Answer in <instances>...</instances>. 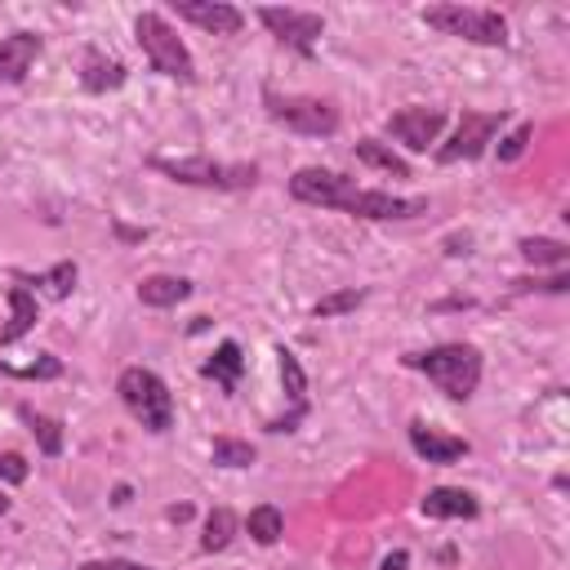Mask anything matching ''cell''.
<instances>
[{"instance_id":"cell-1","label":"cell","mask_w":570,"mask_h":570,"mask_svg":"<svg viewBox=\"0 0 570 570\" xmlns=\"http://www.w3.org/2000/svg\"><path fill=\"white\" fill-rule=\"evenodd\" d=\"M290 197L303 206H325V210H344L352 219H419L428 214V201L419 197H393V193H374V187H357V178L308 165L290 178Z\"/></svg>"},{"instance_id":"cell-2","label":"cell","mask_w":570,"mask_h":570,"mask_svg":"<svg viewBox=\"0 0 570 570\" xmlns=\"http://www.w3.org/2000/svg\"><path fill=\"white\" fill-rule=\"evenodd\" d=\"M406 365L433 379L450 401H468L482 384V352L468 348V344H442V348H428V352H410Z\"/></svg>"},{"instance_id":"cell-3","label":"cell","mask_w":570,"mask_h":570,"mask_svg":"<svg viewBox=\"0 0 570 570\" xmlns=\"http://www.w3.org/2000/svg\"><path fill=\"white\" fill-rule=\"evenodd\" d=\"M116 393H121L125 410H129L142 428H148V433H170V428H174V397H170L165 379H161L157 370H148V365L121 370Z\"/></svg>"},{"instance_id":"cell-4","label":"cell","mask_w":570,"mask_h":570,"mask_svg":"<svg viewBox=\"0 0 570 570\" xmlns=\"http://www.w3.org/2000/svg\"><path fill=\"white\" fill-rule=\"evenodd\" d=\"M134 36H138L142 54H148V63L161 76H170V80H197V63H193V54H187V45L178 40V32L157 10H142L134 18Z\"/></svg>"},{"instance_id":"cell-5","label":"cell","mask_w":570,"mask_h":570,"mask_svg":"<svg viewBox=\"0 0 570 570\" xmlns=\"http://www.w3.org/2000/svg\"><path fill=\"white\" fill-rule=\"evenodd\" d=\"M152 170L170 174L174 183H193V187H214V193H241V187L259 183V165H227V161H210V157H152Z\"/></svg>"},{"instance_id":"cell-6","label":"cell","mask_w":570,"mask_h":570,"mask_svg":"<svg viewBox=\"0 0 570 570\" xmlns=\"http://www.w3.org/2000/svg\"><path fill=\"white\" fill-rule=\"evenodd\" d=\"M263 108L276 125L295 129V134H308V138H330L339 129V108L325 103V99H303V94H276V89H263Z\"/></svg>"},{"instance_id":"cell-7","label":"cell","mask_w":570,"mask_h":570,"mask_svg":"<svg viewBox=\"0 0 570 570\" xmlns=\"http://www.w3.org/2000/svg\"><path fill=\"white\" fill-rule=\"evenodd\" d=\"M423 23L446 36L472 40V45H508V23L495 10H472V5H428Z\"/></svg>"},{"instance_id":"cell-8","label":"cell","mask_w":570,"mask_h":570,"mask_svg":"<svg viewBox=\"0 0 570 570\" xmlns=\"http://www.w3.org/2000/svg\"><path fill=\"white\" fill-rule=\"evenodd\" d=\"M499 125H504V112H463L455 134H450V142H446V148H437V161L442 165L478 161L486 152V142L499 134Z\"/></svg>"},{"instance_id":"cell-9","label":"cell","mask_w":570,"mask_h":570,"mask_svg":"<svg viewBox=\"0 0 570 570\" xmlns=\"http://www.w3.org/2000/svg\"><path fill=\"white\" fill-rule=\"evenodd\" d=\"M259 23L281 45H290V50H299V54H312L317 36L325 32V18L312 14V10H276V5H268V10H259Z\"/></svg>"},{"instance_id":"cell-10","label":"cell","mask_w":570,"mask_h":570,"mask_svg":"<svg viewBox=\"0 0 570 570\" xmlns=\"http://www.w3.org/2000/svg\"><path fill=\"white\" fill-rule=\"evenodd\" d=\"M442 125H446L442 108H401L388 116V134L401 138L410 152H428V142H437Z\"/></svg>"},{"instance_id":"cell-11","label":"cell","mask_w":570,"mask_h":570,"mask_svg":"<svg viewBox=\"0 0 570 570\" xmlns=\"http://www.w3.org/2000/svg\"><path fill=\"white\" fill-rule=\"evenodd\" d=\"M174 10H178L183 23H193L210 36H236L246 27V14L236 5H223V0H178Z\"/></svg>"},{"instance_id":"cell-12","label":"cell","mask_w":570,"mask_h":570,"mask_svg":"<svg viewBox=\"0 0 570 570\" xmlns=\"http://www.w3.org/2000/svg\"><path fill=\"white\" fill-rule=\"evenodd\" d=\"M36 54H40V36L36 32H14V36L0 40V85H18L32 72Z\"/></svg>"},{"instance_id":"cell-13","label":"cell","mask_w":570,"mask_h":570,"mask_svg":"<svg viewBox=\"0 0 570 570\" xmlns=\"http://www.w3.org/2000/svg\"><path fill=\"white\" fill-rule=\"evenodd\" d=\"M410 446H414V455L428 459V463H455V459L468 455V442H463V437H446V433H437V428H428L423 419L410 423Z\"/></svg>"},{"instance_id":"cell-14","label":"cell","mask_w":570,"mask_h":570,"mask_svg":"<svg viewBox=\"0 0 570 570\" xmlns=\"http://www.w3.org/2000/svg\"><path fill=\"white\" fill-rule=\"evenodd\" d=\"M40 321V308H36V295L27 285H10V325L0 330V344H18L27 330Z\"/></svg>"},{"instance_id":"cell-15","label":"cell","mask_w":570,"mask_h":570,"mask_svg":"<svg viewBox=\"0 0 570 570\" xmlns=\"http://www.w3.org/2000/svg\"><path fill=\"white\" fill-rule=\"evenodd\" d=\"M423 517H478V495H468L459 486H437L423 495Z\"/></svg>"},{"instance_id":"cell-16","label":"cell","mask_w":570,"mask_h":570,"mask_svg":"<svg viewBox=\"0 0 570 570\" xmlns=\"http://www.w3.org/2000/svg\"><path fill=\"white\" fill-rule=\"evenodd\" d=\"M80 85H85L89 94L121 89V85H125V67H121L116 59L99 54V50H89V54H85V67H80Z\"/></svg>"},{"instance_id":"cell-17","label":"cell","mask_w":570,"mask_h":570,"mask_svg":"<svg viewBox=\"0 0 570 570\" xmlns=\"http://www.w3.org/2000/svg\"><path fill=\"white\" fill-rule=\"evenodd\" d=\"M187 295H193V281H183V276H148L138 285V299L148 308H174Z\"/></svg>"},{"instance_id":"cell-18","label":"cell","mask_w":570,"mask_h":570,"mask_svg":"<svg viewBox=\"0 0 570 570\" xmlns=\"http://www.w3.org/2000/svg\"><path fill=\"white\" fill-rule=\"evenodd\" d=\"M241 370H246V357H241V348H236L232 339H227V344H219V348H214V357L201 365V374H206V379H219V388H223V393H232V388H236V379H241Z\"/></svg>"},{"instance_id":"cell-19","label":"cell","mask_w":570,"mask_h":570,"mask_svg":"<svg viewBox=\"0 0 570 570\" xmlns=\"http://www.w3.org/2000/svg\"><path fill=\"white\" fill-rule=\"evenodd\" d=\"M76 263L72 259H63V263H54L50 272H40V276H27V272H14V281L18 285H40V290L45 295H50V299H67L72 290H76Z\"/></svg>"},{"instance_id":"cell-20","label":"cell","mask_w":570,"mask_h":570,"mask_svg":"<svg viewBox=\"0 0 570 570\" xmlns=\"http://www.w3.org/2000/svg\"><path fill=\"white\" fill-rule=\"evenodd\" d=\"M18 414H23V423L32 428V437L40 442V450L45 455H63V423L59 419H50V414H40V410H32V406H18Z\"/></svg>"},{"instance_id":"cell-21","label":"cell","mask_w":570,"mask_h":570,"mask_svg":"<svg viewBox=\"0 0 570 570\" xmlns=\"http://www.w3.org/2000/svg\"><path fill=\"white\" fill-rule=\"evenodd\" d=\"M246 531H250V540H255V544L272 548V544L285 535V517H281V508H272V504H259V508L246 517Z\"/></svg>"},{"instance_id":"cell-22","label":"cell","mask_w":570,"mask_h":570,"mask_svg":"<svg viewBox=\"0 0 570 570\" xmlns=\"http://www.w3.org/2000/svg\"><path fill=\"white\" fill-rule=\"evenodd\" d=\"M357 161H365V165H374V170H384V174H393V178H410V165H406L393 148H384L379 138H361V142H357Z\"/></svg>"},{"instance_id":"cell-23","label":"cell","mask_w":570,"mask_h":570,"mask_svg":"<svg viewBox=\"0 0 570 570\" xmlns=\"http://www.w3.org/2000/svg\"><path fill=\"white\" fill-rule=\"evenodd\" d=\"M236 535V512L232 508H214L206 517V535H201V553H223Z\"/></svg>"},{"instance_id":"cell-24","label":"cell","mask_w":570,"mask_h":570,"mask_svg":"<svg viewBox=\"0 0 570 570\" xmlns=\"http://www.w3.org/2000/svg\"><path fill=\"white\" fill-rule=\"evenodd\" d=\"M521 259H526V263H553V268H561V263L570 259V250H566L561 241H553V236H526V241H521Z\"/></svg>"},{"instance_id":"cell-25","label":"cell","mask_w":570,"mask_h":570,"mask_svg":"<svg viewBox=\"0 0 570 570\" xmlns=\"http://www.w3.org/2000/svg\"><path fill=\"white\" fill-rule=\"evenodd\" d=\"M276 357H281V384H285V393H290V401H295V406H303V393H308V374H303L299 357H295L290 348H276Z\"/></svg>"},{"instance_id":"cell-26","label":"cell","mask_w":570,"mask_h":570,"mask_svg":"<svg viewBox=\"0 0 570 570\" xmlns=\"http://www.w3.org/2000/svg\"><path fill=\"white\" fill-rule=\"evenodd\" d=\"M361 303H365V290H335V295L317 299L312 317H317V321H330V317H344V312H352V308H361Z\"/></svg>"},{"instance_id":"cell-27","label":"cell","mask_w":570,"mask_h":570,"mask_svg":"<svg viewBox=\"0 0 570 570\" xmlns=\"http://www.w3.org/2000/svg\"><path fill=\"white\" fill-rule=\"evenodd\" d=\"M214 463H223V468H250L255 463V446L250 442H236V437H219L214 442Z\"/></svg>"},{"instance_id":"cell-28","label":"cell","mask_w":570,"mask_h":570,"mask_svg":"<svg viewBox=\"0 0 570 570\" xmlns=\"http://www.w3.org/2000/svg\"><path fill=\"white\" fill-rule=\"evenodd\" d=\"M531 138H535V125H517V129H508V134L499 138V161H504V165L521 161V157H526V148H531Z\"/></svg>"},{"instance_id":"cell-29","label":"cell","mask_w":570,"mask_h":570,"mask_svg":"<svg viewBox=\"0 0 570 570\" xmlns=\"http://www.w3.org/2000/svg\"><path fill=\"white\" fill-rule=\"evenodd\" d=\"M0 374H14V379H59L63 361L59 357H40L36 365H0Z\"/></svg>"},{"instance_id":"cell-30","label":"cell","mask_w":570,"mask_h":570,"mask_svg":"<svg viewBox=\"0 0 570 570\" xmlns=\"http://www.w3.org/2000/svg\"><path fill=\"white\" fill-rule=\"evenodd\" d=\"M27 472H32V463H27L23 455H14V450L0 455V482H5V486H23Z\"/></svg>"},{"instance_id":"cell-31","label":"cell","mask_w":570,"mask_h":570,"mask_svg":"<svg viewBox=\"0 0 570 570\" xmlns=\"http://www.w3.org/2000/svg\"><path fill=\"white\" fill-rule=\"evenodd\" d=\"M80 570H148V566H138V561H121V557H108V561H85Z\"/></svg>"},{"instance_id":"cell-32","label":"cell","mask_w":570,"mask_h":570,"mask_svg":"<svg viewBox=\"0 0 570 570\" xmlns=\"http://www.w3.org/2000/svg\"><path fill=\"white\" fill-rule=\"evenodd\" d=\"M406 566H410V553H406V548H397V553H388V557H384V566H379V570H406Z\"/></svg>"},{"instance_id":"cell-33","label":"cell","mask_w":570,"mask_h":570,"mask_svg":"<svg viewBox=\"0 0 570 570\" xmlns=\"http://www.w3.org/2000/svg\"><path fill=\"white\" fill-rule=\"evenodd\" d=\"M5 512H10V499H5V495H0V517H5Z\"/></svg>"}]
</instances>
